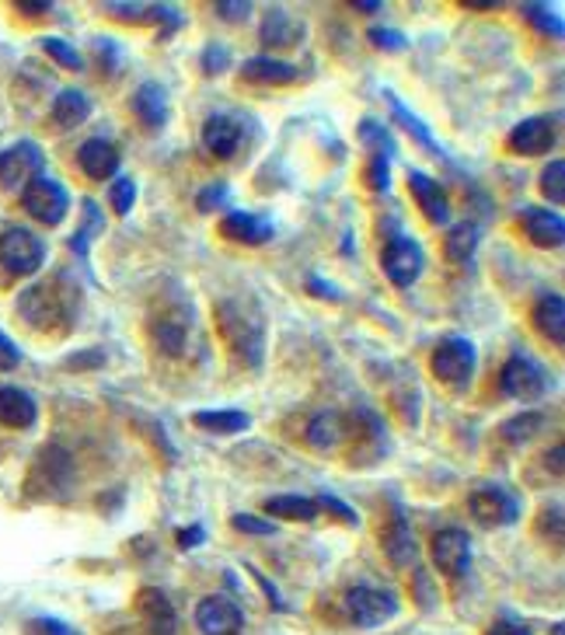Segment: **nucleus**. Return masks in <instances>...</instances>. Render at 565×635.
Listing matches in <instances>:
<instances>
[{
  "label": "nucleus",
  "mask_w": 565,
  "mask_h": 635,
  "mask_svg": "<svg viewBox=\"0 0 565 635\" xmlns=\"http://www.w3.org/2000/svg\"><path fill=\"white\" fill-rule=\"evenodd\" d=\"M217 322L220 332L227 335V343L238 352L244 363L259 367L262 363V346H266V328H262V317L249 311L241 301H220L217 304Z\"/></svg>",
  "instance_id": "nucleus-1"
},
{
  "label": "nucleus",
  "mask_w": 565,
  "mask_h": 635,
  "mask_svg": "<svg viewBox=\"0 0 565 635\" xmlns=\"http://www.w3.org/2000/svg\"><path fill=\"white\" fill-rule=\"evenodd\" d=\"M398 611H401L398 594L387 587L360 584V587L346 590V614H349V622L360 628H377L384 622H392Z\"/></svg>",
  "instance_id": "nucleus-2"
},
{
  "label": "nucleus",
  "mask_w": 565,
  "mask_h": 635,
  "mask_svg": "<svg viewBox=\"0 0 565 635\" xmlns=\"http://www.w3.org/2000/svg\"><path fill=\"white\" fill-rule=\"evenodd\" d=\"M46 262V244L28 227H8L0 235V266L11 276H35Z\"/></svg>",
  "instance_id": "nucleus-3"
},
{
  "label": "nucleus",
  "mask_w": 565,
  "mask_h": 635,
  "mask_svg": "<svg viewBox=\"0 0 565 635\" xmlns=\"http://www.w3.org/2000/svg\"><path fill=\"white\" fill-rule=\"evenodd\" d=\"M22 206H25V214L32 220H39L46 227H57V224H63L67 209H70V192L57 179L39 175V179H32L22 189Z\"/></svg>",
  "instance_id": "nucleus-4"
},
{
  "label": "nucleus",
  "mask_w": 565,
  "mask_h": 635,
  "mask_svg": "<svg viewBox=\"0 0 565 635\" xmlns=\"http://www.w3.org/2000/svg\"><path fill=\"white\" fill-rule=\"evenodd\" d=\"M474 363H479V349H474V343L465 339V335H447V339H440V346L433 349V360H430L436 381H444V384H468L474 374Z\"/></svg>",
  "instance_id": "nucleus-5"
},
{
  "label": "nucleus",
  "mask_w": 565,
  "mask_h": 635,
  "mask_svg": "<svg viewBox=\"0 0 565 635\" xmlns=\"http://www.w3.org/2000/svg\"><path fill=\"white\" fill-rule=\"evenodd\" d=\"M549 374L541 370L538 360L524 357V352H517V357H509L500 370V387L517 402H534L541 398L544 392H549Z\"/></svg>",
  "instance_id": "nucleus-6"
},
{
  "label": "nucleus",
  "mask_w": 565,
  "mask_h": 635,
  "mask_svg": "<svg viewBox=\"0 0 565 635\" xmlns=\"http://www.w3.org/2000/svg\"><path fill=\"white\" fill-rule=\"evenodd\" d=\"M381 269L395 287H412L416 279L422 276V269H426L422 244L412 241V238H392L381 252Z\"/></svg>",
  "instance_id": "nucleus-7"
},
{
  "label": "nucleus",
  "mask_w": 565,
  "mask_h": 635,
  "mask_svg": "<svg viewBox=\"0 0 565 635\" xmlns=\"http://www.w3.org/2000/svg\"><path fill=\"white\" fill-rule=\"evenodd\" d=\"M430 555H433V566L444 573V576H465L471 570V535L461 531V527H444L436 531L430 541Z\"/></svg>",
  "instance_id": "nucleus-8"
},
{
  "label": "nucleus",
  "mask_w": 565,
  "mask_h": 635,
  "mask_svg": "<svg viewBox=\"0 0 565 635\" xmlns=\"http://www.w3.org/2000/svg\"><path fill=\"white\" fill-rule=\"evenodd\" d=\"M555 140H558V119L555 116H531L509 130L506 147L520 157H538V154H549L555 147Z\"/></svg>",
  "instance_id": "nucleus-9"
},
{
  "label": "nucleus",
  "mask_w": 565,
  "mask_h": 635,
  "mask_svg": "<svg viewBox=\"0 0 565 635\" xmlns=\"http://www.w3.org/2000/svg\"><path fill=\"white\" fill-rule=\"evenodd\" d=\"M43 168H46V157H43L39 144L22 140V144H14L11 151L0 154V185H4V189H22L32 179H39Z\"/></svg>",
  "instance_id": "nucleus-10"
},
{
  "label": "nucleus",
  "mask_w": 565,
  "mask_h": 635,
  "mask_svg": "<svg viewBox=\"0 0 565 635\" xmlns=\"http://www.w3.org/2000/svg\"><path fill=\"white\" fill-rule=\"evenodd\" d=\"M468 510H471V517L479 520L482 527H506V524H514L520 517L517 500L509 496L506 489H500V486H485L479 492H471Z\"/></svg>",
  "instance_id": "nucleus-11"
},
{
  "label": "nucleus",
  "mask_w": 565,
  "mask_h": 635,
  "mask_svg": "<svg viewBox=\"0 0 565 635\" xmlns=\"http://www.w3.org/2000/svg\"><path fill=\"white\" fill-rule=\"evenodd\" d=\"M196 625L203 635H241L244 614L231 597L214 594V597H203L196 604Z\"/></svg>",
  "instance_id": "nucleus-12"
},
{
  "label": "nucleus",
  "mask_w": 565,
  "mask_h": 635,
  "mask_svg": "<svg viewBox=\"0 0 565 635\" xmlns=\"http://www.w3.org/2000/svg\"><path fill=\"white\" fill-rule=\"evenodd\" d=\"M77 165H81V171L87 175V179L105 182V179H116V171L122 168V154H119V147L112 144V140L92 136V140H84L81 144Z\"/></svg>",
  "instance_id": "nucleus-13"
},
{
  "label": "nucleus",
  "mask_w": 565,
  "mask_h": 635,
  "mask_svg": "<svg viewBox=\"0 0 565 635\" xmlns=\"http://www.w3.org/2000/svg\"><path fill=\"white\" fill-rule=\"evenodd\" d=\"M524 235L531 238L538 249H562L565 241V220L552 206H527L520 214Z\"/></svg>",
  "instance_id": "nucleus-14"
},
{
  "label": "nucleus",
  "mask_w": 565,
  "mask_h": 635,
  "mask_svg": "<svg viewBox=\"0 0 565 635\" xmlns=\"http://www.w3.org/2000/svg\"><path fill=\"white\" fill-rule=\"evenodd\" d=\"M241 119L235 112H214L206 122H203V144L206 151L227 161V157H235L238 147H241Z\"/></svg>",
  "instance_id": "nucleus-15"
},
{
  "label": "nucleus",
  "mask_w": 565,
  "mask_h": 635,
  "mask_svg": "<svg viewBox=\"0 0 565 635\" xmlns=\"http://www.w3.org/2000/svg\"><path fill=\"white\" fill-rule=\"evenodd\" d=\"M409 189H412V200L419 203V209L426 214L430 224L436 227H447L450 224V203H447V192L436 179H430L426 171H409Z\"/></svg>",
  "instance_id": "nucleus-16"
},
{
  "label": "nucleus",
  "mask_w": 565,
  "mask_h": 635,
  "mask_svg": "<svg viewBox=\"0 0 565 635\" xmlns=\"http://www.w3.org/2000/svg\"><path fill=\"white\" fill-rule=\"evenodd\" d=\"M220 235L238 244H266L276 238V227L273 220L249 214V209H231V214L220 220Z\"/></svg>",
  "instance_id": "nucleus-17"
},
{
  "label": "nucleus",
  "mask_w": 565,
  "mask_h": 635,
  "mask_svg": "<svg viewBox=\"0 0 565 635\" xmlns=\"http://www.w3.org/2000/svg\"><path fill=\"white\" fill-rule=\"evenodd\" d=\"M136 608L147 619L151 635H175V632H179V614H175V604L168 601L165 590L144 587V590H140V597H136Z\"/></svg>",
  "instance_id": "nucleus-18"
},
{
  "label": "nucleus",
  "mask_w": 565,
  "mask_h": 635,
  "mask_svg": "<svg viewBox=\"0 0 565 635\" xmlns=\"http://www.w3.org/2000/svg\"><path fill=\"white\" fill-rule=\"evenodd\" d=\"M133 112H136V119L144 122L147 130H165L168 116H171L168 92L157 81H144V84L136 87V95H133Z\"/></svg>",
  "instance_id": "nucleus-19"
},
{
  "label": "nucleus",
  "mask_w": 565,
  "mask_h": 635,
  "mask_svg": "<svg viewBox=\"0 0 565 635\" xmlns=\"http://www.w3.org/2000/svg\"><path fill=\"white\" fill-rule=\"evenodd\" d=\"M241 81H249V84H273V87H279V84H293L297 77H300V70L293 67V63H287V60H276V57H249L241 63Z\"/></svg>",
  "instance_id": "nucleus-20"
},
{
  "label": "nucleus",
  "mask_w": 565,
  "mask_h": 635,
  "mask_svg": "<svg viewBox=\"0 0 565 635\" xmlns=\"http://www.w3.org/2000/svg\"><path fill=\"white\" fill-rule=\"evenodd\" d=\"M304 39V22L293 17L287 8H269L266 22H262V43L273 49H290Z\"/></svg>",
  "instance_id": "nucleus-21"
},
{
  "label": "nucleus",
  "mask_w": 565,
  "mask_h": 635,
  "mask_svg": "<svg viewBox=\"0 0 565 635\" xmlns=\"http://www.w3.org/2000/svg\"><path fill=\"white\" fill-rule=\"evenodd\" d=\"M39 419V405L22 387H0V427L28 430Z\"/></svg>",
  "instance_id": "nucleus-22"
},
{
  "label": "nucleus",
  "mask_w": 565,
  "mask_h": 635,
  "mask_svg": "<svg viewBox=\"0 0 565 635\" xmlns=\"http://www.w3.org/2000/svg\"><path fill=\"white\" fill-rule=\"evenodd\" d=\"M381 544H384V552L392 555L395 566H412V562H416V555H419V549H416V535H412V527H409V520H405L401 510H395L392 524L384 527Z\"/></svg>",
  "instance_id": "nucleus-23"
},
{
  "label": "nucleus",
  "mask_w": 565,
  "mask_h": 635,
  "mask_svg": "<svg viewBox=\"0 0 565 635\" xmlns=\"http://www.w3.org/2000/svg\"><path fill=\"white\" fill-rule=\"evenodd\" d=\"M534 325L549 343H565V301L562 293H541L534 304Z\"/></svg>",
  "instance_id": "nucleus-24"
},
{
  "label": "nucleus",
  "mask_w": 565,
  "mask_h": 635,
  "mask_svg": "<svg viewBox=\"0 0 565 635\" xmlns=\"http://www.w3.org/2000/svg\"><path fill=\"white\" fill-rule=\"evenodd\" d=\"M87 116H92V98L77 92V87H67V92H60L57 101H52V122H57L60 130H77Z\"/></svg>",
  "instance_id": "nucleus-25"
},
{
  "label": "nucleus",
  "mask_w": 565,
  "mask_h": 635,
  "mask_svg": "<svg viewBox=\"0 0 565 635\" xmlns=\"http://www.w3.org/2000/svg\"><path fill=\"white\" fill-rule=\"evenodd\" d=\"M200 430L206 433H217V436H231V433H244L252 427V416L249 412H238V409H203L192 416Z\"/></svg>",
  "instance_id": "nucleus-26"
},
{
  "label": "nucleus",
  "mask_w": 565,
  "mask_h": 635,
  "mask_svg": "<svg viewBox=\"0 0 565 635\" xmlns=\"http://www.w3.org/2000/svg\"><path fill=\"white\" fill-rule=\"evenodd\" d=\"M266 510L269 517H276V520H314L322 510H317V500H311V496H297V492H282V496H269L266 500Z\"/></svg>",
  "instance_id": "nucleus-27"
},
{
  "label": "nucleus",
  "mask_w": 565,
  "mask_h": 635,
  "mask_svg": "<svg viewBox=\"0 0 565 635\" xmlns=\"http://www.w3.org/2000/svg\"><path fill=\"white\" fill-rule=\"evenodd\" d=\"M387 101H392V112H395V119H398L401 127L409 130L416 140H419L422 147H426L430 154H436V157H447V151L436 144V136L430 133V127H426V122H422V119H419V116L409 109V105H405V101H401L398 95H392V92H387Z\"/></svg>",
  "instance_id": "nucleus-28"
},
{
  "label": "nucleus",
  "mask_w": 565,
  "mask_h": 635,
  "mask_svg": "<svg viewBox=\"0 0 565 635\" xmlns=\"http://www.w3.org/2000/svg\"><path fill=\"white\" fill-rule=\"evenodd\" d=\"M342 430H346V422H342V416L339 412H317L311 422H308V444L311 447H317V451H328V447H335L342 440Z\"/></svg>",
  "instance_id": "nucleus-29"
},
{
  "label": "nucleus",
  "mask_w": 565,
  "mask_h": 635,
  "mask_svg": "<svg viewBox=\"0 0 565 635\" xmlns=\"http://www.w3.org/2000/svg\"><path fill=\"white\" fill-rule=\"evenodd\" d=\"M541 430H544V416H541V412H524V416L506 419L503 427H500V436L506 440V444L524 447V444H531V440H534Z\"/></svg>",
  "instance_id": "nucleus-30"
},
{
  "label": "nucleus",
  "mask_w": 565,
  "mask_h": 635,
  "mask_svg": "<svg viewBox=\"0 0 565 635\" xmlns=\"http://www.w3.org/2000/svg\"><path fill=\"white\" fill-rule=\"evenodd\" d=\"M444 249L454 262H468L474 255V249H479V227H474L471 220L454 224L447 231V238H444Z\"/></svg>",
  "instance_id": "nucleus-31"
},
{
  "label": "nucleus",
  "mask_w": 565,
  "mask_h": 635,
  "mask_svg": "<svg viewBox=\"0 0 565 635\" xmlns=\"http://www.w3.org/2000/svg\"><path fill=\"white\" fill-rule=\"evenodd\" d=\"M185 328L179 322H161V325H154V346L165 352V357H182L185 352Z\"/></svg>",
  "instance_id": "nucleus-32"
},
{
  "label": "nucleus",
  "mask_w": 565,
  "mask_h": 635,
  "mask_svg": "<svg viewBox=\"0 0 565 635\" xmlns=\"http://www.w3.org/2000/svg\"><path fill=\"white\" fill-rule=\"evenodd\" d=\"M541 192H544V200H552L555 206L565 203V161L562 157H555V161L541 171Z\"/></svg>",
  "instance_id": "nucleus-33"
},
{
  "label": "nucleus",
  "mask_w": 565,
  "mask_h": 635,
  "mask_svg": "<svg viewBox=\"0 0 565 635\" xmlns=\"http://www.w3.org/2000/svg\"><path fill=\"white\" fill-rule=\"evenodd\" d=\"M84 214H87L84 231L70 238V249H74L77 255H87V241H92V238L101 231V227H105V220H101V214H98V206H95L92 200H84Z\"/></svg>",
  "instance_id": "nucleus-34"
},
{
  "label": "nucleus",
  "mask_w": 565,
  "mask_h": 635,
  "mask_svg": "<svg viewBox=\"0 0 565 635\" xmlns=\"http://www.w3.org/2000/svg\"><path fill=\"white\" fill-rule=\"evenodd\" d=\"M231 527L241 535H252V538H273L279 535L276 520H266V517H255V514H235L231 517Z\"/></svg>",
  "instance_id": "nucleus-35"
},
{
  "label": "nucleus",
  "mask_w": 565,
  "mask_h": 635,
  "mask_svg": "<svg viewBox=\"0 0 565 635\" xmlns=\"http://www.w3.org/2000/svg\"><path fill=\"white\" fill-rule=\"evenodd\" d=\"M43 49L49 52L52 60H57L60 67H67V70H84V57L81 52L70 46V43H63V39H43Z\"/></svg>",
  "instance_id": "nucleus-36"
},
{
  "label": "nucleus",
  "mask_w": 565,
  "mask_h": 635,
  "mask_svg": "<svg viewBox=\"0 0 565 635\" xmlns=\"http://www.w3.org/2000/svg\"><path fill=\"white\" fill-rule=\"evenodd\" d=\"M109 203H112V209L119 217H127L133 209V203H136V182L133 179H116L112 189H109Z\"/></svg>",
  "instance_id": "nucleus-37"
},
{
  "label": "nucleus",
  "mask_w": 565,
  "mask_h": 635,
  "mask_svg": "<svg viewBox=\"0 0 565 635\" xmlns=\"http://www.w3.org/2000/svg\"><path fill=\"white\" fill-rule=\"evenodd\" d=\"M524 14L531 17V22H534L544 35H555V39H562V14H555L549 4H531V8H524Z\"/></svg>",
  "instance_id": "nucleus-38"
},
{
  "label": "nucleus",
  "mask_w": 565,
  "mask_h": 635,
  "mask_svg": "<svg viewBox=\"0 0 565 635\" xmlns=\"http://www.w3.org/2000/svg\"><path fill=\"white\" fill-rule=\"evenodd\" d=\"M227 200H231V185H227V182H214V185L200 189L196 206H200V214H214V209L227 206Z\"/></svg>",
  "instance_id": "nucleus-39"
},
{
  "label": "nucleus",
  "mask_w": 565,
  "mask_h": 635,
  "mask_svg": "<svg viewBox=\"0 0 565 635\" xmlns=\"http://www.w3.org/2000/svg\"><path fill=\"white\" fill-rule=\"evenodd\" d=\"M387 182H392V157L374 154V157H370V165H366V185L374 189V192H384Z\"/></svg>",
  "instance_id": "nucleus-40"
},
{
  "label": "nucleus",
  "mask_w": 565,
  "mask_h": 635,
  "mask_svg": "<svg viewBox=\"0 0 565 635\" xmlns=\"http://www.w3.org/2000/svg\"><path fill=\"white\" fill-rule=\"evenodd\" d=\"M317 510H328V514H335V517H339L342 524H349V527L360 524L357 510H349V503H342L339 496H332V492H322V496H317Z\"/></svg>",
  "instance_id": "nucleus-41"
},
{
  "label": "nucleus",
  "mask_w": 565,
  "mask_h": 635,
  "mask_svg": "<svg viewBox=\"0 0 565 635\" xmlns=\"http://www.w3.org/2000/svg\"><path fill=\"white\" fill-rule=\"evenodd\" d=\"M227 57H231V49H227L224 43H209L206 49H203V74H224L227 70Z\"/></svg>",
  "instance_id": "nucleus-42"
},
{
  "label": "nucleus",
  "mask_w": 565,
  "mask_h": 635,
  "mask_svg": "<svg viewBox=\"0 0 565 635\" xmlns=\"http://www.w3.org/2000/svg\"><path fill=\"white\" fill-rule=\"evenodd\" d=\"M370 43H374L377 49H384V52H401L405 46H409V39H405V35L395 32V28H370Z\"/></svg>",
  "instance_id": "nucleus-43"
},
{
  "label": "nucleus",
  "mask_w": 565,
  "mask_h": 635,
  "mask_svg": "<svg viewBox=\"0 0 565 635\" xmlns=\"http://www.w3.org/2000/svg\"><path fill=\"white\" fill-rule=\"evenodd\" d=\"M217 14L224 17V22H244V17L252 14V4L249 0H220Z\"/></svg>",
  "instance_id": "nucleus-44"
},
{
  "label": "nucleus",
  "mask_w": 565,
  "mask_h": 635,
  "mask_svg": "<svg viewBox=\"0 0 565 635\" xmlns=\"http://www.w3.org/2000/svg\"><path fill=\"white\" fill-rule=\"evenodd\" d=\"M485 635H534V632H531V625H524L517 619H496Z\"/></svg>",
  "instance_id": "nucleus-45"
},
{
  "label": "nucleus",
  "mask_w": 565,
  "mask_h": 635,
  "mask_svg": "<svg viewBox=\"0 0 565 635\" xmlns=\"http://www.w3.org/2000/svg\"><path fill=\"white\" fill-rule=\"evenodd\" d=\"M28 632H32V635H77L74 628L63 625V622H57V619H35Z\"/></svg>",
  "instance_id": "nucleus-46"
},
{
  "label": "nucleus",
  "mask_w": 565,
  "mask_h": 635,
  "mask_svg": "<svg viewBox=\"0 0 565 635\" xmlns=\"http://www.w3.org/2000/svg\"><path fill=\"white\" fill-rule=\"evenodd\" d=\"M22 363V349H17L4 332H0V370H14Z\"/></svg>",
  "instance_id": "nucleus-47"
},
{
  "label": "nucleus",
  "mask_w": 565,
  "mask_h": 635,
  "mask_svg": "<svg viewBox=\"0 0 565 635\" xmlns=\"http://www.w3.org/2000/svg\"><path fill=\"white\" fill-rule=\"evenodd\" d=\"M206 541V527L203 524H192V527H182L179 531V549L189 552V549H196V544Z\"/></svg>",
  "instance_id": "nucleus-48"
},
{
  "label": "nucleus",
  "mask_w": 565,
  "mask_h": 635,
  "mask_svg": "<svg viewBox=\"0 0 565 635\" xmlns=\"http://www.w3.org/2000/svg\"><path fill=\"white\" fill-rule=\"evenodd\" d=\"M308 290L314 293V297H328V301H342V290H335L332 284H325L322 276H311V284H308Z\"/></svg>",
  "instance_id": "nucleus-49"
},
{
  "label": "nucleus",
  "mask_w": 565,
  "mask_h": 635,
  "mask_svg": "<svg viewBox=\"0 0 565 635\" xmlns=\"http://www.w3.org/2000/svg\"><path fill=\"white\" fill-rule=\"evenodd\" d=\"M49 0H17V11L28 14V17H39V14H49Z\"/></svg>",
  "instance_id": "nucleus-50"
},
{
  "label": "nucleus",
  "mask_w": 565,
  "mask_h": 635,
  "mask_svg": "<svg viewBox=\"0 0 565 635\" xmlns=\"http://www.w3.org/2000/svg\"><path fill=\"white\" fill-rule=\"evenodd\" d=\"M252 576H255V579H259V584H262V590H266V597H269V601H273V608H279V611H282V608H287V604H282V597H279V590H276V587L269 584V579H266V576H262L259 570H252Z\"/></svg>",
  "instance_id": "nucleus-51"
},
{
  "label": "nucleus",
  "mask_w": 565,
  "mask_h": 635,
  "mask_svg": "<svg viewBox=\"0 0 565 635\" xmlns=\"http://www.w3.org/2000/svg\"><path fill=\"white\" fill-rule=\"evenodd\" d=\"M67 363H70V370H84V363H105V357L98 349H92V352H81V357H70Z\"/></svg>",
  "instance_id": "nucleus-52"
},
{
  "label": "nucleus",
  "mask_w": 565,
  "mask_h": 635,
  "mask_svg": "<svg viewBox=\"0 0 565 635\" xmlns=\"http://www.w3.org/2000/svg\"><path fill=\"white\" fill-rule=\"evenodd\" d=\"M352 8L363 11V14H374V11H381V0H357Z\"/></svg>",
  "instance_id": "nucleus-53"
},
{
  "label": "nucleus",
  "mask_w": 565,
  "mask_h": 635,
  "mask_svg": "<svg viewBox=\"0 0 565 635\" xmlns=\"http://www.w3.org/2000/svg\"><path fill=\"white\" fill-rule=\"evenodd\" d=\"M549 465H555V471H562V447H555V454H549Z\"/></svg>",
  "instance_id": "nucleus-54"
},
{
  "label": "nucleus",
  "mask_w": 565,
  "mask_h": 635,
  "mask_svg": "<svg viewBox=\"0 0 565 635\" xmlns=\"http://www.w3.org/2000/svg\"><path fill=\"white\" fill-rule=\"evenodd\" d=\"M555 635H565V628H562V625H555Z\"/></svg>",
  "instance_id": "nucleus-55"
}]
</instances>
